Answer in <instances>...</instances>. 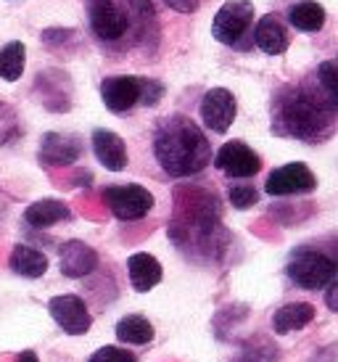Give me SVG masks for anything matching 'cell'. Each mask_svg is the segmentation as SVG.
Returning a JSON list of instances; mask_svg holds the SVG:
<instances>
[{"instance_id":"6da1fadb","label":"cell","mask_w":338,"mask_h":362,"mask_svg":"<svg viewBox=\"0 0 338 362\" xmlns=\"http://www.w3.org/2000/svg\"><path fill=\"white\" fill-rule=\"evenodd\" d=\"M336 103L320 90L317 80L298 88H283L272 103V132L317 143L333 135Z\"/></svg>"},{"instance_id":"ac0fdd59","label":"cell","mask_w":338,"mask_h":362,"mask_svg":"<svg viewBox=\"0 0 338 362\" xmlns=\"http://www.w3.org/2000/svg\"><path fill=\"white\" fill-rule=\"evenodd\" d=\"M312 320H315V307L307 302H293V304L280 307V310L272 315V331L275 333L301 331V328H307Z\"/></svg>"},{"instance_id":"7402d4cb","label":"cell","mask_w":338,"mask_h":362,"mask_svg":"<svg viewBox=\"0 0 338 362\" xmlns=\"http://www.w3.org/2000/svg\"><path fill=\"white\" fill-rule=\"evenodd\" d=\"M117 339L122 344L143 346V344L153 341V325L143 315H127V317H122L117 322Z\"/></svg>"},{"instance_id":"3957f363","label":"cell","mask_w":338,"mask_h":362,"mask_svg":"<svg viewBox=\"0 0 338 362\" xmlns=\"http://www.w3.org/2000/svg\"><path fill=\"white\" fill-rule=\"evenodd\" d=\"M286 272L298 288L317 291V288H325L330 281H336V262L328 254L315 252V249H298L289 259Z\"/></svg>"},{"instance_id":"ffe728a7","label":"cell","mask_w":338,"mask_h":362,"mask_svg":"<svg viewBox=\"0 0 338 362\" xmlns=\"http://www.w3.org/2000/svg\"><path fill=\"white\" fill-rule=\"evenodd\" d=\"M124 3V24L138 32V37H148V30L156 27V11L151 0H122Z\"/></svg>"},{"instance_id":"484cf974","label":"cell","mask_w":338,"mask_h":362,"mask_svg":"<svg viewBox=\"0 0 338 362\" xmlns=\"http://www.w3.org/2000/svg\"><path fill=\"white\" fill-rule=\"evenodd\" d=\"M259 202V193L254 185H230V204L235 209H251Z\"/></svg>"},{"instance_id":"2e32d148","label":"cell","mask_w":338,"mask_h":362,"mask_svg":"<svg viewBox=\"0 0 338 362\" xmlns=\"http://www.w3.org/2000/svg\"><path fill=\"white\" fill-rule=\"evenodd\" d=\"M254 42L269 56H280L289 48V32H286V27H283V21L278 16L269 13V16L259 19L257 30H254Z\"/></svg>"},{"instance_id":"4316f807","label":"cell","mask_w":338,"mask_h":362,"mask_svg":"<svg viewBox=\"0 0 338 362\" xmlns=\"http://www.w3.org/2000/svg\"><path fill=\"white\" fill-rule=\"evenodd\" d=\"M278 360V346H272V344L262 341V346H246L243 354H240L235 362H275Z\"/></svg>"},{"instance_id":"8fae6325","label":"cell","mask_w":338,"mask_h":362,"mask_svg":"<svg viewBox=\"0 0 338 362\" xmlns=\"http://www.w3.org/2000/svg\"><path fill=\"white\" fill-rule=\"evenodd\" d=\"M235 111H238L235 95L225 88H211L201 101V119L211 132H219V135L230 130V124L235 119Z\"/></svg>"},{"instance_id":"f1b7e54d","label":"cell","mask_w":338,"mask_h":362,"mask_svg":"<svg viewBox=\"0 0 338 362\" xmlns=\"http://www.w3.org/2000/svg\"><path fill=\"white\" fill-rule=\"evenodd\" d=\"M161 95H164V85H161L159 80H148V77H146L140 103H143V106H156V103L161 101Z\"/></svg>"},{"instance_id":"277c9868","label":"cell","mask_w":338,"mask_h":362,"mask_svg":"<svg viewBox=\"0 0 338 362\" xmlns=\"http://www.w3.org/2000/svg\"><path fill=\"white\" fill-rule=\"evenodd\" d=\"M254 24V3L249 0H230L217 11L211 21V37L222 45H238L240 37Z\"/></svg>"},{"instance_id":"52a82bcc","label":"cell","mask_w":338,"mask_h":362,"mask_svg":"<svg viewBox=\"0 0 338 362\" xmlns=\"http://www.w3.org/2000/svg\"><path fill=\"white\" fill-rule=\"evenodd\" d=\"M315 188H317V177L301 161L272 170L267 177V185H264V191L269 196H293V193H309Z\"/></svg>"},{"instance_id":"7c38bea8","label":"cell","mask_w":338,"mask_h":362,"mask_svg":"<svg viewBox=\"0 0 338 362\" xmlns=\"http://www.w3.org/2000/svg\"><path fill=\"white\" fill-rule=\"evenodd\" d=\"M88 13H90V27L98 35L100 40H120L127 32L124 24V13L117 8L114 0H88Z\"/></svg>"},{"instance_id":"7a4b0ae2","label":"cell","mask_w":338,"mask_h":362,"mask_svg":"<svg viewBox=\"0 0 338 362\" xmlns=\"http://www.w3.org/2000/svg\"><path fill=\"white\" fill-rule=\"evenodd\" d=\"M153 153L161 170L172 177L199 175L211 161V146L206 135L196 122L182 114H172L159 122L153 135Z\"/></svg>"},{"instance_id":"30bf717a","label":"cell","mask_w":338,"mask_h":362,"mask_svg":"<svg viewBox=\"0 0 338 362\" xmlns=\"http://www.w3.org/2000/svg\"><path fill=\"white\" fill-rule=\"evenodd\" d=\"M82 141L77 135H69V132H48L42 135L40 141V151H37V159L45 167H69L82 156Z\"/></svg>"},{"instance_id":"5bb4252c","label":"cell","mask_w":338,"mask_h":362,"mask_svg":"<svg viewBox=\"0 0 338 362\" xmlns=\"http://www.w3.org/2000/svg\"><path fill=\"white\" fill-rule=\"evenodd\" d=\"M93 151L98 161L111 172H122L127 167V146L117 132L95 130L93 132Z\"/></svg>"},{"instance_id":"603a6c76","label":"cell","mask_w":338,"mask_h":362,"mask_svg":"<svg viewBox=\"0 0 338 362\" xmlns=\"http://www.w3.org/2000/svg\"><path fill=\"white\" fill-rule=\"evenodd\" d=\"M24 59H27V48L24 42L13 40L6 48H0V80L16 82L24 71Z\"/></svg>"},{"instance_id":"4fadbf2b","label":"cell","mask_w":338,"mask_h":362,"mask_svg":"<svg viewBox=\"0 0 338 362\" xmlns=\"http://www.w3.org/2000/svg\"><path fill=\"white\" fill-rule=\"evenodd\" d=\"M61 272L66 278H85L98 267V254L82 241H66L61 246Z\"/></svg>"},{"instance_id":"44dd1931","label":"cell","mask_w":338,"mask_h":362,"mask_svg":"<svg viewBox=\"0 0 338 362\" xmlns=\"http://www.w3.org/2000/svg\"><path fill=\"white\" fill-rule=\"evenodd\" d=\"M289 21L301 32H317L325 24V8L320 3H312V0L293 3L289 8Z\"/></svg>"},{"instance_id":"4dcf8cb0","label":"cell","mask_w":338,"mask_h":362,"mask_svg":"<svg viewBox=\"0 0 338 362\" xmlns=\"http://www.w3.org/2000/svg\"><path fill=\"white\" fill-rule=\"evenodd\" d=\"M336 291H338V283H336V281H330V283H328V293H325V302H328V310H333V312L338 310Z\"/></svg>"},{"instance_id":"d6986e66","label":"cell","mask_w":338,"mask_h":362,"mask_svg":"<svg viewBox=\"0 0 338 362\" xmlns=\"http://www.w3.org/2000/svg\"><path fill=\"white\" fill-rule=\"evenodd\" d=\"M11 270L21 275V278H42L45 272H48V257L37 249H32V246H13V252H11Z\"/></svg>"},{"instance_id":"9c48e42d","label":"cell","mask_w":338,"mask_h":362,"mask_svg":"<svg viewBox=\"0 0 338 362\" xmlns=\"http://www.w3.org/2000/svg\"><path fill=\"white\" fill-rule=\"evenodd\" d=\"M214 167L225 172L228 177H254L262 170V159L246 143L230 141L214 153Z\"/></svg>"},{"instance_id":"ba28073f","label":"cell","mask_w":338,"mask_h":362,"mask_svg":"<svg viewBox=\"0 0 338 362\" xmlns=\"http://www.w3.org/2000/svg\"><path fill=\"white\" fill-rule=\"evenodd\" d=\"M143 85H146V77H129V74L106 77L100 82V98L106 103V109L122 114V111H129L140 103Z\"/></svg>"},{"instance_id":"e0dca14e","label":"cell","mask_w":338,"mask_h":362,"mask_svg":"<svg viewBox=\"0 0 338 362\" xmlns=\"http://www.w3.org/2000/svg\"><path fill=\"white\" fill-rule=\"evenodd\" d=\"M71 211L69 206L59 199H42V202H35L32 206H27L24 211V222L32 225V228H50V225H59V222L69 220Z\"/></svg>"},{"instance_id":"1f68e13d","label":"cell","mask_w":338,"mask_h":362,"mask_svg":"<svg viewBox=\"0 0 338 362\" xmlns=\"http://www.w3.org/2000/svg\"><path fill=\"white\" fill-rule=\"evenodd\" d=\"M16 362H40V360H37V354L27 349V352H21L19 357H16Z\"/></svg>"},{"instance_id":"d4e9b609","label":"cell","mask_w":338,"mask_h":362,"mask_svg":"<svg viewBox=\"0 0 338 362\" xmlns=\"http://www.w3.org/2000/svg\"><path fill=\"white\" fill-rule=\"evenodd\" d=\"M317 85L320 90L328 95L330 101L338 106V71H336V64H330V61H322L317 66Z\"/></svg>"},{"instance_id":"9a60e30c","label":"cell","mask_w":338,"mask_h":362,"mask_svg":"<svg viewBox=\"0 0 338 362\" xmlns=\"http://www.w3.org/2000/svg\"><path fill=\"white\" fill-rule=\"evenodd\" d=\"M127 272H129V283H132V288L140 293L151 291L153 286H159L161 281V264L156 257H151V254L140 252V254H132L127 259Z\"/></svg>"},{"instance_id":"8992f818","label":"cell","mask_w":338,"mask_h":362,"mask_svg":"<svg viewBox=\"0 0 338 362\" xmlns=\"http://www.w3.org/2000/svg\"><path fill=\"white\" fill-rule=\"evenodd\" d=\"M50 317L59 322V328L69 336H82L90 331L93 317L88 312V304L82 302L74 293H64V296H53L48 302Z\"/></svg>"},{"instance_id":"cb8c5ba5","label":"cell","mask_w":338,"mask_h":362,"mask_svg":"<svg viewBox=\"0 0 338 362\" xmlns=\"http://www.w3.org/2000/svg\"><path fill=\"white\" fill-rule=\"evenodd\" d=\"M21 135V124L16 111L11 109L8 103L0 101V146H8Z\"/></svg>"},{"instance_id":"83f0119b","label":"cell","mask_w":338,"mask_h":362,"mask_svg":"<svg viewBox=\"0 0 338 362\" xmlns=\"http://www.w3.org/2000/svg\"><path fill=\"white\" fill-rule=\"evenodd\" d=\"M88 362H138V357L127 349H120V346H103Z\"/></svg>"},{"instance_id":"5b68a950","label":"cell","mask_w":338,"mask_h":362,"mask_svg":"<svg viewBox=\"0 0 338 362\" xmlns=\"http://www.w3.org/2000/svg\"><path fill=\"white\" fill-rule=\"evenodd\" d=\"M103 202L114 211V217H120L124 222L143 220L151 209H153V196L148 188L143 185H109L103 191Z\"/></svg>"},{"instance_id":"f546056e","label":"cell","mask_w":338,"mask_h":362,"mask_svg":"<svg viewBox=\"0 0 338 362\" xmlns=\"http://www.w3.org/2000/svg\"><path fill=\"white\" fill-rule=\"evenodd\" d=\"M164 3L172 6L175 11H180V13H193L199 8V0H164Z\"/></svg>"}]
</instances>
